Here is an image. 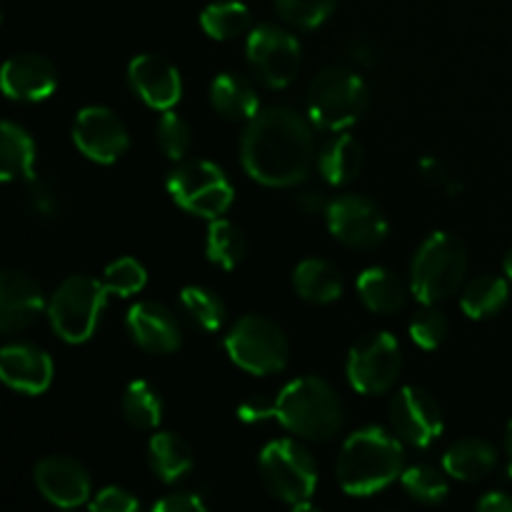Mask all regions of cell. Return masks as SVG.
Returning <instances> with one entry per match:
<instances>
[{
  "label": "cell",
  "mask_w": 512,
  "mask_h": 512,
  "mask_svg": "<svg viewBox=\"0 0 512 512\" xmlns=\"http://www.w3.org/2000/svg\"><path fill=\"white\" fill-rule=\"evenodd\" d=\"M245 173L270 188H290L308 178L315 160V138L308 120L293 108L260 110L240 143Z\"/></svg>",
  "instance_id": "obj_1"
},
{
  "label": "cell",
  "mask_w": 512,
  "mask_h": 512,
  "mask_svg": "<svg viewBox=\"0 0 512 512\" xmlns=\"http://www.w3.org/2000/svg\"><path fill=\"white\" fill-rule=\"evenodd\" d=\"M238 415L248 423L273 418L300 438L330 440L343 425V403L333 385L308 375L285 385L275 403H245Z\"/></svg>",
  "instance_id": "obj_2"
},
{
  "label": "cell",
  "mask_w": 512,
  "mask_h": 512,
  "mask_svg": "<svg viewBox=\"0 0 512 512\" xmlns=\"http://www.w3.org/2000/svg\"><path fill=\"white\" fill-rule=\"evenodd\" d=\"M403 473V445L383 428H363L345 440L338 458L340 488L368 498L388 488Z\"/></svg>",
  "instance_id": "obj_3"
},
{
  "label": "cell",
  "mask_w": 512,
  "mask_h": 512,
  "mask_svg": "<svg viewBox=\"0 0 512 512\" xmlns=\"http://www.w3.org/2000/svg\"><path fill=\"white\" fill-rule=\"evenodd\" d=\"M468 273V253L455 235L430 233L415 253L410 265V293L423 305H438L440 300L458 293Z\"/></svg>",
  "instance_id": "obj_4"
},
{
  "label": "cell",
  "mask_w": 512,
  "mask_h": 512,
  "mask_svg": "<svg viewBox=\"0 0 512 512\" xmlns=\"http://www.w3.org/2000/svg\"><path fill=\"white\" fill-rule=\"evenodd\" d=\"M368 108V85L350 68L330 65L308 88V113L325 130H345Z\"/></svg>",
  "instance_id": "obj_5"
},
{
  "label": "cell",
  "mask_w": 512,
  "mask_h": 512,
  "mask_svg": "<svg viewBox=\"0 0 512 512\" xmlns=\"http://www.w3.org/2000/svg\"><path fill=\"white\" fill-rule=\"evenodd\" d=\"M110 290L90 275H70L55 288L48 318L55 333L68 343H85L98 328Z\"/></svg>",
  "instance_id": "obj_6"
},
{
  "label": "cell",
  "mask_w": 512,
  "mask_h": 512,
  "mask_svg": "<svg viewBox=\"0 0 512 512\" xmlns=\"http://www.w3.org/2000/svg\"><path fill=\"white\" fill-rule=\"evenodd\" d=\"M260 480L273 498L298 508L315 493V458L295 440H273L260 453Z\"/></svg>",
  "instance_id": "obj_7"
},
{
  "label": "cell",
  "mask_w": 512,
  "mask_h": 512,
  "mask_svg": "<svg viewBox=\"0 0 512 512\" xmlns=\"http://www.w3.org/2000/svg\"><path fill=\"white\" fill-rule=\"evenodd\" d=\"M168 193L175 203L198 218H223L233 205V183L210 160H188L168 175Z\"/></svg>",
  "instance_id": "obj_8"
},
{
  "label": "cell",
  "mask_w": 512,
  "mask_h": 512,
  "mask_svg": "<svg viewBox=\"0 0 512 512\" xmlns=\"http://www.w3.org/2000/svg\"><path fill=\"white\" fill-rule=\"evenodd\" d=\"M230 360L253 375L278 373L288 365L290 345L283 330L263 315H245L225 340Z\"/></svg>",
  "instance_id": "obj_9"
},
{
  "label": "cell",
  "mask_w": 512,
  "mask_h": 512,
  "mask_svg": "<svg viewBox=\"0 0 512 512\" xmlns=\"http://www.w3.org/2000/svg\"><path fill=\"white\" fill-rule=\"evenodd\" d=\"M403 368L398 340L385 330L363 335L350 348L348 355V380L358 393L380 395L388 393L398 380Z\"/></svg>",
  "instance_id": "obj_10"
},
{
  "label": "cell",
  "mask_w": 512,
  "mask_h": 512,
  "mask_svg": "<svg viewBox=\"0 0 512 512\" xmlns=\"http://www.w3.org/2000/svg\"><path fill=\"white\" fill-rule=\"evenodd\" d=\"M248 63L268 88H285L300 70V43L278 25H260L248 35Z\"/></svg>",
  "instance_id": "obj_11"
},
{
  "label": "cell",
  "mask_w": 512,
  "mask_h": 512,
  "mask_svg": "<svg viewBox=\"0 0 512 512\" xmlns=\"http://www.w3.org/2000/svg\"><path fill=\"white\" fill-rule=\"evenodd\" d=\"M328 228L333 238L350 248H375L388 235V220L380 205L365 195H340L328 205Z\"/></svg>",
  "instance_id": "obj_12"
},
{
  "label": "cell",
  "mask_w": 512,
  "mask_h": 512,
  "mask_svg": "<svg viewBox=\"0 0 512 512\" xmlns=\"http://www.w3.org/2000/svg\"><path fill=\"white\" fill-rule=\"evenodd\" d=\"M390 423L400 440L415 445V448H428L443 433V410L438 400L423 388L405 385L400 393H395L390 403Z\"/></svg>",
  "instance_id": "obj_13"
},
{
  "label": "cell",
  "mask_w": 512,
  "mask_h": 512,
  "mask_svg": "<svg viewBox=\"0 0 512 512\" xmlns=\"http://www.w3.org/2000/svg\"><path fill=\"white\" fill-rule=\"evenodd\" d=\"M73 140L80 153L95 163H115L130 145L123 120L103 105L80 110L73 123Z\"/></svg>",
  "instance_id": "obj_14"
},
{
  "label": "cell",
  "mask_w": 512,
  "mask_h": 512,
  "mask_svg": "<svg viewBox=\"0 0 512 512\" xmlns=\"http://www.w3.org/2000/svg\"><path fill=\"white\" fill-rule=\"evenodd\" d=\"M33 478L43 498L58 508H78L90 495V475L80 460L70 455H50L33 470Z\"/></svg>",
  "instance_id": "obj_15"
},
{
  "label": "cell",
  "mask_w": 512,
  "mask_h": 512,
  "mask_svg": "<svg viewBox=\"0 0 512 512\" xmlns=\"http://www.w3.org/2000/svg\"><path fill=\"white\" fill-rule=\"evenodd\" d=\"M45 310L40 285L20 270H5L0 278V330L3 335L30 328Z\"/></svg>",
  "instance_id": "obj_16"
},
{
  "label": "cell",
  "mask_w": 512,
  "mask_h": 512,
  "mask_svg": "<svg viewBox=\"0 0 512 512\" xmlns=\"http://www.w3.org/2000/svg\"><path fill=\"white\" fill-rule=\"evenodd\" d=\"M128 80L135 93L155 110H170L183 95L180 73L173 63H168L160 55L148 53L130 60Z\"/></svg>",
  "instance_id": "obj_17"
},
{
  "label": "cell",
  "mask_w": 512,
  "mask_h": 512,
  "mask_svg": "<svg viewBox=\"0 0 512 512\" xmlns=\"http://www.w3.org/2000/svg\"><path fill=\"white\" fill-rule=\"evenodd\" d=\"M0 375L18 393L40 395L53 383V360L38 345H5L0 353Z\"/></svg>",
  "instance_id": "obj_18"
},
{
  "label": "cell",
  "mask_w": 512,
  "mask_h": 512,
  "mask_svg": "<svg viewBox=\"0 0 512 512\" xmlns=\"http://www.w3.org/2000/svg\"><path fill=\"white\" fill-rule=\"evenodd\" d=\"M128 333L148 353L168 355L175 353L183 343L178 318L165 305L153 303V300H145V303L130 308Z\"/></svg>",
  "instance_id": "obj_19"
},
{
  "label": "cell",
  "mask_w": 512,
  "mask_h": 512,
  "mask_svg": "<svg viewBox=\"0 0 512 512\" xmlns=\"http://www.w3.org/2000/svg\"><path fill=\"white\" fill-rule=\"evenodd\" d=\"M58 88V70L48 58L35 53H20L8 58L3 68V90L20 103H35L53 95Z\"/></svg>",
  "instance_id": "obj_20"
},
{
  "label": "cell",
  "mask_w": 512,
  "mask_h": 512,
  "mask_svg": "<svg viewBox=\"0 0 512 512\" xmlns=\"http://www.w3.org/2000/svg\"><path fill=\"white\" fill-rule=\"evenodd\" d=\"M498 465V450L488 440L465 438L455 443L445 453L443 468L450 478L463 480V483H475V480L488 478Z\"/></svg>",
  "instance_id": "obj_21"
},
{
  "label": "cell",
  "mask_w": 512,
  "mask_h": 512,
  "mask_svg": "<svg viewBox=\"0 0 512 512\" xmlns=\"http://www.w3.org/2000/svg\"><path fill=\"white\" fill-rule=\"evenodd\" d=\"M210 103L228 120H253L260 113V100L255 88L235 73H223L213 80Z\"/></svg>",
  "instance_id": "obj_22"
},
{
  "label": "cell",
  "mask_w": 512,
  "mask_h": 512,
  "mask_svg": "<svg viewBox=\"0 0 512 512\" xmlns=\"http://www.w3.org/2000/svg\"><path fill=\"white\" fill-rule=\"evenodd\" d=\"M320 175L330 185H348L363 170V148L348 133H338L323 145L318 158Z\"/></svg>",
  "instance_id": "obj_23"
},
{
  "label": "cell",
  "mask_w": 512,
  "mask_h": 512,
  "mask_svg": "<svg viewBox=\"0 0 512 512\" xmlns=\"http://www.w3.org/2000/svg\"><path fill=\"white\" fill-rule=\"evenodd\" d=\"M148 460L163 483H175L193 470L195 453L178 433H155L148 445Z\"/></svg>",
  "instance_id": "obj_24"
},
{
  "label": "cell",
  "mask_w": 512,
  "mask_h": 512,
  "mask_svg": "<svg viewBox=\"0 0 512 512\" xmlns=\"http://www.w3.org/2000/svg\"><path fill=\"white\" fill-rule=\"evenodd\" d=\"M293 285L310 303H333L343 295V275L323 258H308L295 268Z\"/></svg>",
  "instance_id": "obj_25"
},
{
  "label": "cell",
  "mask_w": 512,
  "mask_h": 512,
  "mask_svg": "<svg viewBox=\"0 0 512 512\" xmlns=\"http://www.w3.org/2000/svg\"><path fill=\"white\" fill-rule=\"evenodd\" d=\"M358 293L373 313H398L408 303V288L395 273L385 268H368L358 278Z\"/></svg>",
  "instance_id": "obj_26"
},
{
  "label": "cell",
  "mask_w": 512,
  "mask_h": 512,
  "mask_svg": "<svg viewBox=\"0 0 512 512\" xmlns=\"http://www.w3.org/2000/svg\"><path fill=\"white\" fill-rule=\"evenodd\" d=\"M35 165V143L20 125L5 120L0 128V175L10 180H30Z\"/></svg>",
  "instance_id": "obj_27"
},
{
  "label": "cell",
  "mask_w": 512,
  "mask_h": 512,
  "mask_svg": "<svg viewBox=\"0 0 512 512\" xmlns=\"http://www.w3.org/2000/svg\"><path fill=\"white\" fill-rule=\"evenodd\" d=\"M510 298L508 280L500 275H480L470 280L463 290V313L473 320H485L498 315Z\"/></svg>",
  "instance_id": "obj_28"
},
{
  "label": "cell",
  "mask_w": 512,
  "mask_h": 512,
  "mask_svg": "<svg viewBox=\"0 0 512 512\" xmlns=\"http://www.w3.org/2000/svg\"><path fill=\"white\" fill-rule=\"evenodd\" d=\"M250 23V10L245 3L238 0H223V3H213L203 10L200 15V25L205 33L215 40H233L248 33Z\"/></svg>",
  "instance_id": "obj_29"
},
{
  "label": "cell",
  "mask_w": 512,
  "mask_h": 512,
  "mask_svg": "<svg viewBox=\"0 0 512 512\" xmlns=\"http://www.w3.org/2000/svg\"><path fill=\"white\" fill-rule=\"evenodd\" d=\"M123 415L138 430L158 428L163 418V398L148 380H135L123 395Z\"/></svg>",
  "instance_id": "obj_30"
},
{
  "label": "cell",
  "mask_w": 512,
  "mask_h": 512,
  "mask_svg": "<svg viewBox=\"0 0 512 512\" xmlns=\"http://www.w3.org/2000/svg\"><path fill=\"white\" fill-rule=\"evenodd\" d=\"M245 250H248V243H245V235L238 225L223 218H215L210 223L208 258L215 265H220L225 270H233L245 258Z\"/></svg>",
  "instance_id": "obj_31"
},
{
  "label": "cell",
  "mask_w": 512,
  "mask_h": 512,
  "mask_svg": "<svg viewBox=\"0 0 512 512\" xmlns=\"http://www.w3.org/2000/svg\"><path fill=\"white\" fill-rule=\"evenodd\" d=\"M180 305H183L185 315L193 320L198 328L215 333V330L223 325L225 320V303L208 288H200V285H188L180 293Z\"/></svg>",
  "instance_id": "obj_32"
},
{
  "label": "cell",
  "mask_w": 512,
  "mask_h": 512,
  "mask_svg": "<svg viewBox=\"0 0 512 512\" xmlns=\"http://www.w3.org/2000/svg\"><path fill=\"white\" fill-rule=\"evenodd\" d=\"M403 488L413 500L435 505L448 498V480L430 465H413L403 473Z\"/></svg>",
  "instance_id": "obj_33"
},
{
  "label": "cell",
  "mask_w": 512,
  "mask_h": 512,
  "mask_svg": "<svg viewBox=\"0 0 512 512\" xmlns=\"http://www.w3.org/2000/svg\"><path fill=\"white\" fill-rule=\"evenodd\" d=\"M105 288L113 295H120V298H128V295L140 293L148 283V273H145L143 265L133 258H118L105 268L103 275Z\"/></svg>",
  "instance_id": "obj_34"
},
{
  "label": "cell",
  "mask_w": 512,
  "mask_h": 512,
  "mask_svg": "<svg viewBox=\"0 0 512 512\" xmlns=\"http://www.w3.org/2000/svg\"><path fill=\"white\" fill-rule=\"evenodd\" d=\"M335 5L338 0H275V8L295 28H318L333 15Z\"/></svg>",
  "instance_id": "obj_35"
},
{
  "label": "cell",
  "mask_w": 512,
  "mask_h": 512,
  "mask_svg": "<svg viewBox=\"0 0 512 512\" xmlns=\"http://www.w3.org/2000/svg\"><path fill=\"white\" fill-rule=\"evenodd\" d=\"M190 143H193V130L173 110H163L158 120V145L168 158L180 160L188 155Z\"/></svg>",
  "instance_id": "obj_36"
},
{
  "label": "cell",
  "mask_w": 512,
  "mask_h": 512,
  "mask_svg": "<svg viewBox=\"0 0 512 512\" xmlns=\"http://www.w3.org/2000/svg\"><path fill=\"white\" fill-rule=\"evenodd\" d=\"M450 323L440 310H435L433 305H425L423 310L413 315L410 320V338L415 345L425 350H435L445 338H448Z\"/></svg>",
  "instance_id": "obj_37"
},
{
  "label": "cell",
  "mask_w": 512,
  "mask_h": 512,
  "mask_svg": "<svg viewBox=\"0 0 512 512\" xmlns=\"http://www.w3.org/2000/svg\"><path fill=\"white\" fill-rule=\"evenodd\" d=\"M25 208L30 210V215H35L40 220L58 218L60 210H63L60 190L50 180L35 178L33 175L28 180V188H25Z\"/></svg>",
  "instance_id": "obj_38"
},
{
  "label": "cell",
  "mask_w": 512,
  "mask_h": 512,
  "mask_svg": "<svg viewBox=\"0 0 512 512\" xmlns=\"http://www.w3.org/2000/svg\"><path fill=\"white\" fill-rule=\"evenodd\" d=\"M138 505L140 503L128 493V490L110 485V488H103L98 495H95L90 508L95 512H133L138 510Z\"/></svg>",
  "instance_id": "obj_39"
},
{
  "label": "cell",
  "mask_w": 512,
  "mask_h": 512,
  "mask_svg": "<svg viewBox=\"0 0 512 512\" xmlns=\"http://www.w3.org/2000/svg\"><path fill=\"white\" fill-rule=\"evenodd\" d=\"M153 510L163 512H205L208 510V503H205L203 495L198 493H173L168 498L158 500L153 505Z\"/></svg>",
  "instance_id": "obj_40"
},
{
  "label": "cell",
  "mask_w": 512,
  "mask_h": 512,
  "mask_svg": "<svg viewBox=\"0 0 512 512\" xmlns=\"http://www.w3.org/2000/svg\"><path fill=\"white\" fill-rule=\"evenodd\" d=\"M418 168H420V175H423L428 183L438 185V188L448 190V185L453 183V180H450L448 168H445V163H440L438 158H423V160H420Z\"/></svg>",
  "instance_id": "obj_41"
},
{
  "label": "cell",
  "mask_w": 512,
  "mask_h": 512,
  "mask_svg": "<svg viewBox=\"0 0 512 512\" xmlns=\"http://www.w3.org/2000/svg\"><path fill=\"white\" fill-rule=\"evenodd\" d=\"M295 203H298L300 210H305L308 215H318V213H328L330 200L325 198L318 188H305V190H300L298 198H295Z\"/></svg>",
  "instance_id": "obj_42"
},
{
  "label": "cell",
  "mask_w": 512,
  "mask_h": 512,
  "mask_svg": "<svg viewBox=\"0 0 512 512\" xmlns=\"http://www.w3.org/2000/svg\"><path fill=\"white\" fill-rule=\"evenodd\" d=\"M348 53L360 68H370V65H375V60H378V53H375V48L368 40H353V43L348 45Z\"/></svg>",
  "instance_id": "obj_43"
},
{
  "label": "cell",
  "mask_w": 512,
  "mask_h": 512,
  "mask_svg": "<svg viewBox=\"0 0 512 512\" xmlns=\"http://www.w3.org/2000/svg\"><path fill=\"white\" fill-rule=\"evenodd\" d=\"M478 510H483V512H512V498L508 493L493 490V493L483 495V498L478 500Z\"/></svg>",
  "instance_id": "obj_44"
},
{
  "label": "cell",
  "mask_w": 512,
  "mask_h": 512,
  "mask_svg": "<svg viewBox=\"0 0 512 512\" xmlns=\"http://www.w3.org/2000/svg\"><path fill=\"white\" fill-rule=\"evenodd\" d=\"M505 453H508V460H510L508 470H510V475H512V420H510V425H508V433H505Z\"/></svg>",
  "instance_id": "obj_45"
},
{
  "label": "cell",
  "mask_w": 512,
  "mask_h": 512,
  "mask_svg": "<svg viewBox=\"0 0 512 512\" xmlns=\"http://www.w3.org/2000/svg\"><path fill=\"white\" fill-rule=\"evenodd\" d=\"M505 273H508V278L512 280V248L508 250V255H505Z\"/></svg>",
  "instance_id": "obj_46"
}]
</instances>
